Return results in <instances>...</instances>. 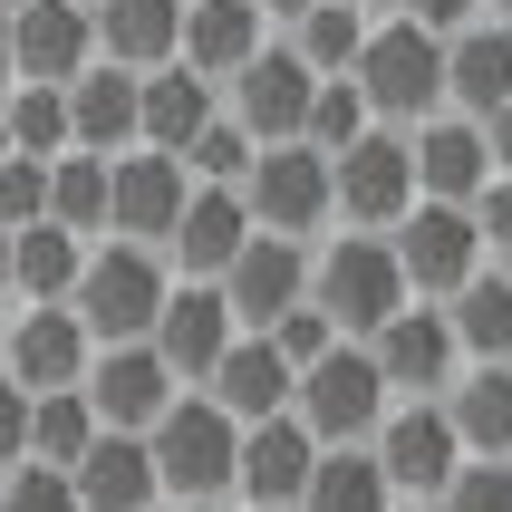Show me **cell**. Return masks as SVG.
I'll return each instance as SVG.
<instances>
[{
	"instance_id": "1",
	"label": "cell",
	"mask_w": 512,
	"mask_h": 512,
	"mask_svg": "<svg viewBox=\"0 0 512 512\" xmlns=\"http://www.w3.org/2000/svg\"><path fill=\"white\" fill-rule=\"evenodd\" d=\"M310 300H319V319H329L339 339L368 348L377 329L416 300V290H406L387 232H339V242H319V252H310Z\"/></svg>"
},
{
	"instance_id": "2",
	"label": "cell",
	"mask_w": 512,
	"mask_h": 512,
	"mask_svg": "<svg viewBox=\"0 0 512 512\" xmlns=\"http://www.w3.org/2000/svg\"><path fill=\"white\" fill-rule=\"evenodd\" d=\"M348 87L368 97L377 126L416 136L426 116H445V39L416 29V20H377L368 49H358V68H348Z\"/></svg>"
},
{
	"instance_id": "3",
	"label": "cell",
	"mask_w": 512,
	"mask_h": 512,
	"mask_svg": "<svg viewBox=\"0 0 512 512\" xmlns=\"http://www.w3.org/2000/svg\"><path fill=\"white\" fill-rule=\"evenodd\" d=\"M165 252H145V242H97V252L78 261V290H68V310H78V329L97 348H136L145 329H155V310H165Z\"/></svg>"
},
{
	"instance_id": "4",
	"label": "cell",
	"mask_w": 512,
	"mask_h": 512,
	"mask_svg": "<svg viewBox=\"0 0 512 512\" xmlns=\"http://www.w3.org/2000/svg\"><path fill=\"white\" fill-rule=\"evenodd\" d=\"M145 455H155V493H174V503H223L232 493V455H242V426H232L203 387H184V397L145 426Z\"/></svg>"
},
{
	"instance_id": "5",
	"label": "cell",
	"mask_w": 512,
	"mask_h": 512,
	"mask_svg": "<svg viewBox=\"0 0 512 512\" xmlns=\"http://www.w3.org/2000/svg\"><path fill=\"white\" fill-rule=\"evenodd\" d=\"M387 377H377V358L358 339H339L319 368H300V387H290V416L310 426V445H368L377 416H387Z\"/></svg>"
},
{
	"instance_id": "6",
	"label": "cell",
	"mask_w": 512,
	"mask_h": 512,
	"mask_svg": "<svg viewBox=\"0 0 512 512\" xmlns=\"http://www.w3.org/2000/svg\"><path fill=\"white\" fill-rule=\"evenodd\" d=\"M329 203H339L348 232H397L416 213V155H406L397 126H368L348 155H329Z\"/></svg>"
},
{
	"instance_id": "7",
	"label": "cell",
	"mask_w": 512,
	"mask_h": 512,
	"mask_svg": "<svg viewBox=\"0 0 512 512\" xmlns=\"http://www.w3.org/2000/svg\"><path fill=\"white\" fill-rule=\"evenodd\" d=\"M242 213H252V232L319 242V223H339V203H329V155H310V145H261L252 174H242Z\"/></svg>"
},
{
	"instance_id": "8",
	"label": "cell",
	"mask_w": 512,
	"mask_h": 512,
	"mask_svg": "<svg viewBox=\"0 0 512 512\" xmlns=\"http://www.w3.org/2000/svg\"><path fill=\"white\" fill-rule=\"evenodd\" d=\"M368 455H377V474H387L397 503H435V493L455 484L464 445H455V426H445V406H435V397H397L387 416H377Z\"/></svg>"
},
{
	"instance_id": "9",
	"label": "cell",
	"mask_w": 512,
	"mask_h": 512,
	"mask_svg": "<svg viewBox=\"0 0 512 512\" xmlns=\"http://www.w3.org/2000/svg\"><path fill=\"white\" fill-rule=\"evenodd\" d=\"M184 203H194V174L155 155V145H126L107 155V242H145V252H165L174 223H184Z\"/></svg>"
},
{
	"instance_id": "10",
	"label": "cell",
	"mask_w": 512,
	"mask_h": 512,
	"mask_svg": "<svg viewBox=\"0 0 512 512\" xmlns=\"http://www.w3.org/2000/svg\"><path fill=\"white\" fill-rule=\"evenodd\" d=\"M387 252H397V271H406L416 300H455V290L493 261L484 232H474V213H455V203H416V213L387 232Z\"/></svg>"
},
{
	"instance_id": "11",
	"label": "cell",
	"mask_w": 512,
	"mask_h": 512,
	"mask_svg": "<svg viewBox=\"0 0 512 512\" xmlns=\"http://www.w3.org/2000/svg\"><path fill=\"white\" fill-rule=\"evenodd\" d=\"M310 68L290 58V39H271V49L242 68V78H223V116L242 126L252 145H300V116H310Z\"/></svg>"
},
{
	"instance_id": "12",
	"label": "cell",
	"mask_w": 512,
	"mask_h": 512,
	"mask_svg": "<svg viewBox=\"0 0 512 512\" xmlns=\"http://www.w3.org/2000/svg\"><path fill=\"white\" fill-rule=\"evenodd\" d=\"M213 290H223L232 329H271L281 310H300V300H310V242H281V232H252V242L232 252V271H223Z\"/></svg>"
},
{
	"instance_id": "13",
	"label": "cell",
	"mask_w": 512,
	"mask_h": 512,
	"mask_svg": "<svg viewBox=\"0 0 512 512\" xmlns=\"http://www.w3.org/2000/svg\"><path fill=\"white\" fill-rule=\"evenodd\" d=\"M368 358H377V377H387V397H445L455 368H464V348H455V329H445L435 300H406L368 339Z\"/></svg>"
},
{
	"instance_id": "14",
	"label": "cell",
	"mask_w": 512,
	"mask_h": 512,
	"mask_svg": "<svg viewBox=\"0 0 512 512\" xmlns=\"http://www.w3.org/2000/svg\"><path fill=\"white\" fill-rule=\"evenodd\" d=\"M232 339H242V329H232V310H223V290H213V281H174L165 310H155V329H145V348L165 358L174 387H203Z\"/></svg>"
},
{
	"instance_id": "15",
	"label": "cell",
	"mask_w": 512,
	"mask_h": 512,
	"mask_svg": "<svg viewBox=\"0 0 512 512\" xmlns=\"http://www.w3.org/2000/svg\"><path fill=\"white\" fill-rule=\"evenodd\" d=\"M78 397L97 406V426H107V435H145L174 397H184V387H174L165 358L136 339V348H97V358H87V377H78Z\"/></svg>"
},
{
	"instance_id": "16",
	"label": "cell",
	"mask_w": 512,
	"mask_h": 512,
	"mask_svg": "<svg viewBox=\"0 0 512 512\" xmlns=\"http://www.w3.org/2000/svg\"><path fill=\"white\" fill-rule=\"evenodd\" d=\"M87 358H97V339L78 329V310L68 300H49V310H20L10 319V348H0V377L10 387H29V397H58V387H78Z\"/></svg>"
},
{
	"instance_id": "17",
	"label": "cell",
	"mask_w": 512,
	"mask_h": 512,
	"mask_svg": "<svg viewBox=\"0 0 512 512\" xmlns=\"http://www.w3.org/2000/svg\"><path fill=\"white\" fill-rule=\"evenodd\" d=\"M87 58H97V20H87L78 0H20L10 10V78L68 87Z\"/></svg>"
},
{
	"instance_id": "18",
	"label": "cell",
	"mask_w": 512,
	"mask_h": 512,
	"mask_svg": "<svg viewBox=\"0 0 512 512\" xmlns=\"http://www.w3.org/2000/svg\"><path fill=\"white\" fill-rule=\"evenodd\" d=\"M310 464H319V445H310V426H300V416L242 426V455H232V493H242L252 512H290L300 493H310Z\"/></svg>"
},
{
	"instance_id": "19",
	"label": "cell",
	"mask_w": 512,
	"mask_h": 512,
	"mask_svg": "<svg viewBox=\"0 0 512 512\" xmlns=\"http://www.w3.org/2000/svg\"><path fill=\"white\" fill-rule=\"evenodd\" d=\"M271 49V20H261L252 0H184V39H174V68H194V78H242L252 58Z\"/></svg>"
},
{
	"instance_id": "20",
	"label": "cell",
	"mask_w": 512,
	"mask_h": 512,
	"mask_svg": "<svg viewBox=\"0 0 512 512\" xmlns=\"http://www.w3.org/2000/svg\"><path fill=\"white\" fill-rule=\"evenodd\" d=\"M290 387H300V377H290V358L261 339V329H242V339L213 358V377H203V397L223 406L232 426H271V416H290Z\"/></svg>"
},
{
	"instance_id": "21",
	"label": "cell",
	"mask_w": 512,
	"mask_h": 512,
	"mask_svg": "<svg viewBox=\"0 0 512 512\" xmlns=\"http://www.w3.org/2000/svg\"><path fill=\"white\" fill-rule=\"evenodd\" d=\"M406 155H416V203H474L493 184V155H484V126L474 116H426L416 136H406Z\"/></svg>"
},
{
	"instance_id": "22",
	"label": "cell",
	"mask_w": 512,
	"mask_h": 512,
	"mask_svg": "<svg viewBox=\"0 0 512 512\" xmlns=\"http://www.w3.org/2000/svg\"><path fill=\"white\" fill-rule=\"evenodd\" d=\"M242 242H252L242 194H232V184H194V203H184V223H174V242H165V271L174 281H223Z\"/></svg>"
},
{
	"instance_id": "23",
	"label": "cell",
	"mask_w": 512,
	"mask_h": 512,
	"mask_svg": "<svg viewBox=\"0 0 512 512\" xmlns=\"http://www.w3.org/2000/svg\"><path fill=\"white\" fill-rule=\"evenodd\" d=\"M213 116H223V87L194 78V68H145L136 78V145H155V155H184Z\"/></svg>"
},
{
	"instance_id": "24",
	"label": "cell",
	"mask_w": 512,
	"mask_h": 512,
	"mask_svg": "<svg viewBox=\"0 0 512 512\" xmlns=\"http://www.w3.org/2000/svg\"><path fill=\"white\" fill-rule=\"evenodd\" d=\"M493 107H512V29L474 20L445 39V116H474L484 126Z\"/></svg>"
},
{
	"instance_id": "25",
	"label": "cell",
	"mask_w": 512,
	"mask_h": 512,
	"mask_svg": "<svg viewBox=\"0 0 512 512\" xmlns=\"http://www.w3.org/2000/svg\"><path fill=\"white\" fill-rule=\"evenodd\" d=\"M68 145L78 155H126L136 145V68L87 58L78 78H68Z\"/></svg>"
},
{
	"instance_id": "26",
	"label": "cell",
	"mask_w": 512,
	"mask_h": 512,
	"mask_svg": "<svg viewBox=\"0 0 512 512\" xmlns=\"http://www.w3.org/2000/svg\"><path fill=\"white\" fill-rule=\"evenodd\" d=\"M97 58L107 68H174V39H184V0H97Z\"/></svg>"
},
{
	"instance_id": "27",
	"label": "cell",
	"mask_w": 512,
	"mask_h": 512,
	"mask_svg": "<svg viewBox=\"0 0 512 512\" xmlns=\"http://www.w3.org/2000/svg\"><path fill=\"white\" fill-rule=\"evenodd\" d=\"M68 484H78V512H155V455L145 435H97L68 464Z\"/></svg>"
},
{
	"instance_id": "28",
	"label": "cell",
	"mask_w": 512,
	"mask_h": 512,
	"mask_svg": "<svg viewBox=\"0 0 512 512\" xmlns=\"http://www.w3.org/2000/svg\"><path fill=\"white\" fill-rule=\"evenodd\" d=\"M435 310H445V329H455L464 368H512V281L493 271V261L455 290V300H435Z\"/></svg>"
},
{
	"instance_id": "29",
	"label": "cell",
	"mask_w": 512,
	"mask_h": 512,
	"mask_svg": "<svg viewBox=\"0 0 512 512\" xmlns=\"http://www.w3.org/2000/svg\"><path fill=\"white\" fill-rule=\"evenodd\" d=\"M445 426H455L464 455H503L512 464V368H455V387H445Z\"/></svg>"
},
{
	"instance_id": "30",
	"label": "cell",
	"mask_w": 512,
	"mask_h": 512,
	"mask_svg": "<svg viewBox=\"0 0 512 512\" xmlns=\"http://www.w3.org/2000/svg\"><path fill=\"white\" fill-rule=\"evenodd\" d=\"M78 261H87V242H78V232H58V223L10 232V300H20V310L68 300V290H78Z\"/></svg>"
},
{
	"instance_id": "31",
	"label": "cell",
	"mask_w": 512,
	"mask_h": 512,
	"mask_svg": "<svg viewBox=\"0 0 512 512\" xmlns=\"http://www.w3.org/2000/svg\"><path fill=\"white\" fill-rule=\"evenodd\" d=\"M368 10H348V0H310L300 20H290V58L310 68V78H348L358 68V49H368Z\"/></svg>"
},
{
	"instance_id": "32",
	"label": "cell",
	"mask_w": 512,
	"mask_h": 512,
	"mask_svg": "<svg viewBox=\"0 0 512 512\" xmlns=\"http://www.w3.org/2000/svg\"><path fill=\"white\" fill-rule=\"evenodd\" d=\"M387 503H397V493H387V474H377L368 445H319L300 512H387Z\"/></svg>"
},
{
	"instance_id": "33",
	"label": "cell",
	"mask_w": 512,
	"mask_h": 512,
	"mask_svg": "<svg viewBox=\"0 0 512 512\" xmlns=\"http://www.w3.org/2000/svg\"><path fill=\"white\" fill-rule=\"evenodd\" d=\"M97 406L78 397V387H58V397H29V464H58V474H68V464L87 455V445H97Z\"/></svg>"
},
{
	"instance_id": "34",
	"label": "cell",
	"mask_w": 512,
	"mask_h": 512,
	"mask_svg": "<svg viewBox=\"0 0 512 512\" xmlns=\"http://www.w3.org/2000/svg\"><path fill=\"white\" fill-rule=\"evenodd\" d=\"M49 223L58 232H107V155H78V145H68V155H49Z\"/></svg>"
},
{
	"instance_id": "35",
	"label": "cell",
	"mask_w": 512,
	"mask_h": 512,
	"mask_svg": "<svg viewBox=\"0 0 512 512\" xmlns=\"http://www.w3.org/2000/svg\"><path fill=\"white\" fill-rule=\"evenodd\" d=\"M0 126H10V155H68V87H29L10 78V97H0Z\"/></svg>"
},
{
	"instance_id": "36",
	"label": "cell",
	"mask_w": 512,
	"mask_h": 512,
	"mask_svg": "<svg viewBox=\"0 0 512 512\" xmlns=\"http://www.w3.org/2000/svg\"><path fill=\"white\" fill-rule=\"evenodd\" d=\"M368 126H377V116H368L358 87H348V78H319L310 87V116H300V145H310V155H348Z\"/></svg>"
},
{
	"instance_id": "37",
	"label": "cell",
	"mask_w": 512,
	"mask_h": 512,
	"mask_svg": "<svg viewBox=\"0 0 512 512\" xmlns=\"http://www.w3.org/2000/svg\"><path fill=\"white\" fill-rule=\"evenodd\" d=\"M435 512H512V464L503 455H464L455 484L435 493Z\"/></svg>"
},
{
	"instance_id": "38",
	"label": "cell",
	"mask_w": 512,
	"mask_h": 512,
	"mask_svg": "<svg viewBox=\"0 0 512 512\" xmlns=\"http://www.w3.org/2000/svg\"><path fill=\"white\" fill-rule=\"evenodd\" d=\"M49 223V165L39 155H0V232Z\"/></svg>"
},
{
	"instance_id": "39",
	"label": "cell",
	"mask_w": 512,
	"mask_h": 512,
	"mask_svg": "<svg viewBox=\"0 0 512 512\" xmlns=\"http://www.w3.org/2000/svg\"><path fill=\"white\" fill-rule=\"evenodd\" d=\"M261 339L281 348V358H290V377H300V368H319V358L339 348V329L319 319V300H300V310H281V319H271V329H261Z\"/></svg>"
},
{
	"instance_id": "40",
	"label": "cell",
	"mask_w": 512,
	"mask_h": 512,
	"mask_svg": "<svg viewBox=\"0 0 512 512\" xmlns=\"http://www.w3.org/2000/svg\"><path fill=\"white\" fill-rule=\"evenodd\" d=\"M0 512H78V484L58 464H10L0 474Z\"/></svg>"
},
{
	"instance_id": "41",
	"label": "cell",
	"mask_w": 512,
	"mask_h": 512,
	"mask_svg": "<svg viewBox=\"0 0 512 512\" xmlns=\"http://www.w3.org/2000/svg\"><path fill=\"white\" fill-rule=\"evenodd\" d=\"M464 213H474V232H484V252H503V261H512V174H493V184L464 203Z\"/></svg>"
},
{
	"instance_id": "42",
	"label": "cell",
	"mask_w": 512,
	"mask_h": 512,
	"mask_svg": "<svg viewBox=\"0 0 512 512\" xmlns=\"http://www.w3.org/2000/svg\"><path fill=\"white\" fill-rule=\"evenodd\" d=\"M397 20L435 29V39H455V29H474V20H484V0H397Z\"/></svg>"
},
{
	"instance_id": "43",
	"label": "cell",
	"mask_w": 512,
	"mask_h": 512,
	"mask_svg": "<svg viewBox=\"0 0 512 512\" xmlns=\"http://www.w3.org/2000/svg\"><path fill=\"white\" fill-rule=\"evenodd\" d=\"M10 464H29V387L0 377V474H10Z\"/></svg>"
},
{
	"instance_id": "44",
	"label": "cell",
	"mask_w": 512,
	"mask_h": 512,
	"mask_svg": "<svg viewBox=\"0 0 512 512\" xmlns=\"http://www.w3.org/2000/svg\"><path fill=\"white\" fill-rule=\"evenodd\" d=\"M484 155H493V174H512V107L484 116Z\"/></svg>"
},
{
	"instance_id": "45",
	"label": "cell",
	"mask_w": 512,
	"mask_h": 512,
	"mask_svg": "<svg viewBox=\"0 0 512 512\" xmlns=\"http://www.w3.org/2000/svg\"><path fill=\"white\" fill-rule=\"evenodd\" d=\"M252 10H261V20H281V29H290L300 10H310V0H252Z\"/></svg>"
},
{
	"instance_id": "46",
	"label": "cell",
	"mask_w": 512,
	"mask_h": 512,
	"mask_svg": "<svg viewBox=\"0 0 512 512\" xmlns=\"http://www.w3.org/2000/svg\"><path fill=\"white\" fill-rule=\"evenodd\" d=\"M348 10H368V20H397V0H348Z\"/></svg>"
},
{
	"instance_id": "47",
	"label": "cell",
	"mask_w": 512,
	"mask_h": 512,
	"mask_svg": "<svg viewBox=\"0 0 512 512\" xmlns=\"http://www.w3.org/2000/svg\"><path fill=\"white\" fill-rule=\"evenodd\" d=\"M0 97H10V20H0Z\"/></svg>"
},
{
	"instance_id": "48",
	"label": "cell",
	"mask_w": 512,
	"mask_h": 512,
	"mask_svg": "<svg viewBox=\"0 0 512 512\" xmlns=\"http://www.w3.org/2000/svg\"><path fill=\"white\" fill-rule=\"evenodd\" d=\"M0 290H10V232H0Z\"/></svg>"
},
{
	"instance_id": "49",
	"label": "cell",
	"mask_w": 512,
	"mask_h": 512,
	"mask_svg": "<svg viewBox=\"0 0 512 512\" xmlns=\"http://www.w3.org/2000/svg\"><path fill=\"white\" fill-rule=\"evenodd\" d=\"M484 10H493V20H512V0H484Z\"/></svg>"
},
{
	"instance_id": "50",
	"label": "cell",
	"mask_w": 512,
	"mask_h": 512,
	"mask_svg": "<svg viewBox=\"0 0 512 512\" xmlns=\"http://www.w3.org/2000/svg\"><path fill=\"white\" fill-rule=\"evenodd\" d=\"M387 512H435V503H387Z\"/></svg>"
},
{
	"instance_id": "51",
	"label": "cell",
	"mask_w": 512,
	"mask_h": 512,
	"mask_svg": "<svg viewBox=\"0 0 512 512\" xmlns=\"http://www.w3.org/2000/svg\"><path fill=\"white\" fill-rule=\"evenodd\" d=\"M174 512H213V503H174Z\"/></svg>"
},
{
	"instance_id": "52",
	"label": "cell",
	"mask_w": 512,
	"mask_h": 512,
	"mask_svg": "<svg viewBox=\"0 0 512 512\" xmlns=\"http://www.w3.org/2000/svg\"><path fill=\"white\" fill-rule=\"evenodd\" d=\"M10 10H20V0H0V20H10Z\"/></svg>"
},
{
	"instance_id": "53",
	"label": "cell",
	"mask_w": 512,
	"mask_h": 512,
	"mask_svg": "<svg viewBox=\"0 0 512 512\" xmlns=\"http://www.w3.org/2000/svg\"><path fill=\"white\" fill-rule=\"evenodd\" d=\"M0 155H10V126H0Z\"/></svg>"
},
{
	"instance_id": "54",
	"label": "cell",
	"mask_w": 512,
	"mask_h": 512,
	"mask_svg": "<svg viewBox=\"0 0 512 512\" xmlns=\"http://www.w3.org/2000/svg\"><path fill=\"white\" fill-rule=\"evenodd\" d=\"M0 348H10V319H0Z\"/></svg>"
},
{
	"instance_id": "55",
	"label": "cell",
	"mask_w": 512,
	"mask_h": 512,
	"mask_svg": "<svg viewBox=\"0 0 512 512\" xmlns=\"http://www.w3.org/2000/svg\"><path fill=\"white\" fill-rule=\"evenodd\" d=\"M78 10H97V0H78Z\"/></svg>"
},
{
	"instance_id": "56",
	"label": "cell",
	"mask_w": 512,
	"mask_h": 512,
	"mask_svg": "<svg viewBox=\"0 0 512 512\" xmlns=\"http://www.w3.org/2000/svg\"><path fill=\"white\" fill-rule=\"evenodd\" d=\"M503 281H512V261H503Z\"/></svg>"
},
{
	"instance_id": "57",
	"label": "cell",
	"mask_w": 512,
	"mask_h": 512,
	"mask_svg": "<svg viewBox=\"0 0 512 512\" xmlns=\"http://www.w3.org/2000/svg\"><path fill=\"white\" fill-rule=\"evenodd\" d=\"M290 512H300V503H290Z\"/></svg>"
},
{
	"instance_id": "58",
	"label": "cell",
	"mask_w": 512,
	"mask_h": 512,
	"mask_svg": "<svg viewBox=\"0 0 512 512\" xmlns=\"http://www.w3.org/2000/svg\"><path fill=\"white\" fill-rule=\"evenodd\" d=\"M503 29H512V20H503Z\"/></svg>"
}]
</instances>
